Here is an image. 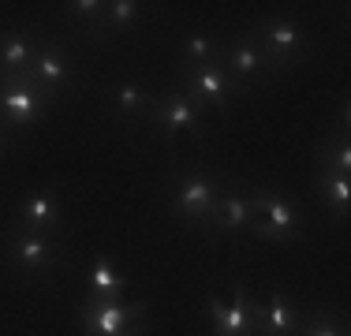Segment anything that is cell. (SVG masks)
Returning a JSON list of instances; mask_svg holds the SVG:
<instances>
[{"mask_svg": "<svg viewBox=\"0 0 351 336\" xmlns=\"http://www.w3.org/2000/svg\"><path fill=\"white\" fill-rule=\"evenodd\" d=\"M27 79L34 82L45 97L56 101V90H64L71 82V60H68V53H64V49H56V45H38L34 49V60H30V67H27Z\"/></svg>", "mask_w": 351, "mask_h": 336, "instance_id": "obj_11", "label": "cell"}, {"mask_svg": "<svg viewBox=\"0 0 351 336\" xmlns=\"http://www.w3.org/2000/svg\"><path fill=\"white\" fill-rule=\"evenodd\" d=\"M138 12H142V4H135V0H112V4H105V15H101V19H105L112 30H128L131 23L138 19Z\"/></svg>", "mask_w": 351, "mask_h": 336, "instance_id": "obj_21", "label": "cell"}, {"mask_svg": "<svg viewBox=\"0 0 351 336\" xmlns=\"http://www.w3.org/2000/svg\"><path fill=\"white\" fill-rule=\"evenodd\" d=\"M221 67L239 82V90L247 94V82L269 71V60H265L262 45H258L250 34H243V38H236V41H228V45H221Z\"/></svg>", "mask_w": 351, "mask_h": 336, "instance_id": "obj_10", "label": "cell"}, {"mask_svg": "<svg viewBox=\"0 0 351 336\" xmlns=\"http://www.w3.org/2000/svg\"><path fill=\"white\" fill-rule=\"evenodd\" d=\"M68 12L82 23H97L105 15V4L101 0H75V4H68Z\"/></svg>", "mask_w": 351, "mask_h": 336, "instance_id": "obj_23", "label": "cell"}, {"mask_svg": "<svg viewBox=\"0 0 351 336\" xmlns=\"http://www.w3.org/2000/svg\"><path fill=\"white\" fill-rule=\"evenodd\" d=\"M149 123L161 128L165 139H176L180 131L202 134V105L191 94H183V90H169V94L154 97V105H149Z\"/></svg>", "mask_w": 351, "mask_h": 336, "instance_id": "obj_8", "label": "cell"}, {"mask_svg": "<svg viewBox=\"0 0 351 336\" xmlns=\"http://www.w3.org/2000/svg\"><path fill=\"white\" fill-rule=\"evenodd\" d=\"M213 60H221V41H217L213 34H206V30L187 34L183 53H180V67H206Z\"/></svg>", "mask_w": 351, "mask_h": 336, "instance_id": "obj_19", "label": "cell"}, {"mask_svg": "<svg viewBox=\"0 0 351 336\" xmlns=\"http://www.w3.org/2000/svg\"><path fill=\"white\" fill-rule=\"evenodd\" d=\"M4 149H8V142H4V134H0V157H4Z\"/></svg>", "mask_w": 351, "mask_h": 336, "instance_id": "obj_24", "label": "cell"}, {"mask_svg": "<svg viewBox=\"0 0 351 336\" xmlns=\"http://www.w3.org/2000/svg\"><path fill=\"white\" fill-rule=\"evenodd\" d=\"M206 314L213 322V336H262V299H250L243 284L232 288V299H206Z\"/></svg>", "mask_w": 351, "mask_h": 336, "instance_id": "obj_6", "label": "cell"}, {"mask_svg": "<svg viewBox=\"0 0 351 336\" xmlns=\"http://www.w3.org/2000/svg\"><path fill=\"white\" fill-rule=\"evenodd\" d=\"M8 254H12V265L19 269L23 276H41L53 273V262H56V239L45 232H34V228H23L12 235V247H8Z\"/></svg>", "mask_w": 351, "mask_h": 336, "instance_id": "obj_9", "label": "cell"}, {"mask_svg": "<svg viewBox=\"0 0 351 336\" xmlns=\"http://www.w3.org/2000/svg\"><path fill=\"white\" fill-rule=\"evenodd\" d=\"M317 202H322V209H329V213L337 217H348V206H351V176H340L332 172L329 165L317 161Z\"/></svg>", "mask_w": 351, "mask_h": 336, "instance_id": "obj_14", "label": "cell"}, {"mask_svg": "<svg viewBox=\"0 0 351 336\" xmlns=\"http://www.w3.org/2000/svg\"><path fill=\"white\" fill-rule=\"evenodd\" d=\"M317 161L329 165L332 172H340V176H351V146H348L344 139H340V142L325 139L322 149H317Z\"/></svg>", "mask_w": 351, "mask_h": 336, "instance_id": "obj_20", "label": "cell"}, {"mask_svg": "<svg viewBox=\"0 0 351 336\" xmlns=\"http://www.w3.org/2000/svg\"><path fill=\"white\" fill-rule=\"evenodd\" d=\"M19 224L23 228H34V232H45V235H53V239H60L64 235L60 202H56L53 195H45V191L27 195L19 202Z\"/></svg>", "mask_w": 351, "mask_h": 336, "instance_id": "obj_12", "label": "cell"}, {"mask_svg": "<svg viewBox=\"0 0 351 336\" xmlns=\"http://www.w3.org/2000/svg\"><path fill=\"white\" fill-rule=\"evenodd\" d=\"M250 221H254V209H250V198L247 195H228V191H221V195H217V209H213L210 232L236 235V232L250 228Z\"/></svg>", "mask_w": 351, "mask_h": 336, "instance_id": "obj_13", "label": "cell"}, {"mask_svg": "<svg viewBox=\"0 0 351 336\" xmlns=\"http://www.w3.org/2000/svg\"><path fill=\"white\" fill-rule=\"evenodd\" d=\"M79 325H82V336H142V329H146V302L82 299Z\"/></svg>", "mask_w": 351, "mask_h": 336, "instance_id": "obj_3", "label": "cell"}, {"mask_svg": "<svg viewBox=\"0 0 351 336\" xmlns=\"http://www.w3.org/2000/svg\"><path fill=\"white\" fill-rule=\"evenodd\" d=\"M49 108H53V97L41 94L34 82L27 79V71H15L0 79V116H4V128L27 131L45 120Z\"/></svg>", "mask_w": 351, "mask_h": 336, "instance_id": "obj_5", "label": "cell"}, {"mask_svg": "<svg viewBox=\"0 0 351 336\" xmlns=\"http://www.w3.org/2000/svg\"><path fill=\"white\" fill-rule=\"evenodd\" d=\"M217 195H221V180H217L213 172L191 168V172H183L172 180V213L180 217L183 224H195V228L210 232Z\"/></svg>", "mask_w": 351, "mask_h": 336, "instance_id": "obj_4", "label": "cell"}, {"mask_svg": "<svg viewBox=\"0 0 351 336\" xmlns=\"http://www.w3.org/2000/svg\"><path fill=\"white\" fill-rule=\"evenodd\" d=\"M250 209H254V221H250V232L258 239L269 243H291L303 235V213L291 198H284L280 191L273 187H250L247 191Z\"/></svg>", "mask_w": 351, "mask_h": 336, "instance_id": "obj_1", "label": "cell"}, {"mask_svg": "<svg viewBox=\"0 0 351 336\" xmlns=\"http://www.w3.org/2000/svg\"><path fill=\"white\" fill-rule=\"evenodd\" d=\"M180 82H183V86H180L183 94H191L202 108L213 105L217 112H224V108H228V97L232 94H243V90H239V82L221 67V60H213V64H206V67H180Z\"/></svg>", "mask_w": 351, "mask_h": 336, "instance_id": "obj_7", "label": "cell"}, {"mask_svg": "<svg viewBox=\"0 0 351 336\" xmlns=\"http://www.w3.org/2000/svg\"><path fill=\"white\" fill-rule=\"evenodd\" d=\"M250 38L262 45L265 60H269V71H291V67H299L306 60V45H311L306 30L295 19H288V15L258 19L250 27Z\"/></svg>", "mask_w": 351, "mask_h": 336, "instance_id": "obj_2", "label": "cell"}, {"mask_svg": "<svg viewBox=\"0 0 351 336\" xmlns=\"http://www.w3.org/2000/svg\"><path fill=\"white\" fill-rule=\"evenodd\" d=\"M295 322H299V314L280 288L269 296V302H262V336H291Z\"/></svg>", "mask_w": 351, "mask_h": 336, "instance_id": "obj_16", "label": "cell"}, {"mask_svg": "<svg viewBox=\"0 0 351 336\" xmlns=\"http://www.w3.org/2000/svg\"><path fill=\"white\" fill-rule=\"evenodd\" d=\"M295 336H348L329 314H311L295 322Z\"/></svg>", "mask_w": 351, "mask_h": 336, "instance_id": "obj_22", "label": "cell"}, {"mask_svg": "<svg viewBox=\"0 0 351 336\" xmlns=\"http://www.w3.org/2000/svg\"><path fill=\"white\" fill-rule=\"evenodd\" d=\"M149 105H154V94L142 79H128L112 90V112L116 116H149Z\"/></svg>", "mask_w": 351, "mask_h": 336, "instance_id": "obj_18", "label": "cell"}, {"mask_svg": "<svg viewBox=\"0 0 351 336\" xmlns=\"http://www.w3.org/2000/svg\"><path fill=\"white\" fill-rule=\"evenodd\" d=\"M34 38L23 30H8L0 34V71L15 75V71H27L30 60H34Z\"/></svg>", "mask_w": 351, "mask_h": 336, "instance_id": "obj_17", "label": "cell"}, {"mask_svg": "<svg viewBox=\"0 0 351 336\" xmlns=\"http://www.w3.org/2000/svg\"><path fill=\"white\" fill-rule=\"evenodd\" d=\"M128 291V276L108 258H97L86 273V299H120Z\"/></svg>", "mask_w": 351, "mask_h": 336, "instance_id": "obj_15", "label": "cell"}]
</instances>
